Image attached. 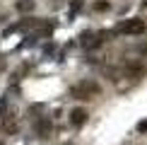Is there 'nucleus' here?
Masks as SVG:
<instances>
[{
  "mask_svg": "<svg viewBox=\"0 0 147 145\" xmlns=\"http://www.w3.org/2000/svg\"><path fill=\"white\" fill-rule=\"evenodd\" d=\"M70 94L75 97V99H92V97H99L101 94V87L99 82L94 80H80L70 87Z\"/></svg>",
  "mask_w": 147,
  "mask_h": 145,
  "instance_id": "f257e3e1",
  "label": "nucleus"
},
{
  "mask_svg": "<svg viewBox=\"0 0 147 145\" xmlns=\"http://www.w3.org/2000/svg\"><path fill=\"white\" fill-rule=\"evenodd\" d=\"M0 126H3V131L7 133V136H15L17 128H20V121H17V109H12L5 104V109L0 111Z\"/></svg>",
  "mask_w": 147,
  "mask_h": 145,
  "instance_id": "f03ea898",
  "label": "nucleus"
},
{
  "mask_svg": "<svg viewBox=\"0 0 147 145\" xmlns=\"http://www.w3.org/2000/svg\"><path fill=\"white\" fill-rule=\"evenodd\" d=\"M145 22L142 20H125L123 24L118 27V34H130V36H138V34H145Z\"/></svg>",
  "mask_w": 147,
  "mask_h": 145,
  "instance_id": "7ed1b4c3",
  "label": "nucleus"
},
{
  "mask_svg": "<svg viewBox=\"0 0 147 145\" xmlns=\"http://www.w3.org/2000/svg\"><path fill=\"white\" fill-rule=\"evenodd\" d=\"M104 36H106V32H82L80 44H82L84 48H96V46H101Z\"/></svg>",
  "mask_w": 147,
  "mask_h": 145,
  "instance_id": "20e7f679",
  "label": "nucleus"
},
{
  "mask_svg": "<svg viewBox=\"0 0 147 145\" xmlns=\"http://www.w3.org/2000/svg\"><path fill=\"white\" fill-rule=\"evenodd\" d=\"M87 116H89L87 109H72V111H70V123L75 126V128H80V126L87 123Z\"/></svg>",
  "mask_w": 147,
  "mask_h": 145,
  "instance_id": "39448f33",
  "label": "nucleus"
},
{
  "mask_svg": "<svg viewBox=\"0 0 147 145\" xmlns=\"http://www.w3.org/2000/svg\"><path fill=\"white\" fill-rule=\"evenodd\" d=\"M34 128H36V133H39V138H48L51 136V119H36V123H34Z\"/></svg>",
  "mask_w": 147,
  "mask_h": 145,
  "instance_id": "423d86ee",
  "label": "nucleus"
},
{
  "mask_svg": "<svg viewBox=\"0 0 147 145\" xmlns=\"http://www.w3.org/2000/svg\"><path fill=\"white\" fill-rule=\"evenodd\" d=\"M17 10H20V12L34 10V0H20V3H17Z\"/></svg>",
  "mask_w": 147,
  "mask_h": 145,
  "instance_id": "0eeeda50",
  "label": "nucleus"
},
{
  "mask_svg": "<svg viewBox=\"0 0 147 145\" xmlns=\"http://www.w3.org/2000/svg\"><path fill=\"white\" fill-rule=\"evenodd\" d=\"M94 10H96V12H104V10H109V3H96V5H94Z\"/></svg>",
  "mask_w": 147,
  "mask_h": 145,
  "instance_id": "6e6552de",
  "label": "nucleus"
},
{
  "mask_svg": "<svg viewBox=\"0 0 147 145\" xmlns=\"http://www.w3.org/2000/svg\"><path fill=\"white\" fill-rule=\"evenodd\" d=\"M80 7H82V0H75V3L70 5V12H77Z\"/></svg>",
  "mask_w": 147,
  "mask_h": 145,
  "instance_id": "1a4fd4ad",
  "label": "nucleus"
},
{
  "mask_svg": "<svg viewBox=\"0 0 147 145\" xmlns=\"http://www.w3.org/2000/svg\"><path fill=\"white\" fill-rule=\"evenodd\" d=\"M138 131H140V133H147V121H140V123H138Z\"/></svg>",
  "mask_w": 147,
  "mask_h": 145,
  "instance_id": "9d476101",
  "label": "nucleus"
},
{
  "mask_svg": "<svg viewBox=\"0 0 147 145\" xmlns=\"http://www.w3.org/2000/svg\"><path fill=\"white\" fill-rule=\"evenodd\" d=\"M5 65H7V63H5V58H0V72L5 70Z\"/></svg>",
  "mask_w": 147,
  "mask_h": 145,
  "instance_id": "9b49d317",
  "label": "nucleus"
}]
</instances>
